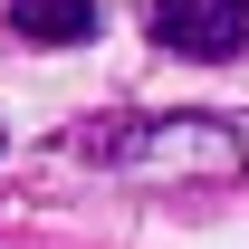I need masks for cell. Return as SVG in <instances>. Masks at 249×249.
I'll return each mask as SVG.
<instances>
[{"label": "cell", "mask_w": 249, "mask_h": 249, "mask_svg": "<svg viewBox=\"0 0 249 249\" xmlns=\"http://www.w3.org/2000/svg\"><path fill=\"white\" fill-rule=\"evenodd\" d=\"M87 163H115V173H201V182H240V124L220 115H106L67 134Z\"/></svg>", "instance_id": "1"}, {"label": "cell", "mask_w": 249, "mask_h": 249, "mask_svg": "<svg viewBox=\"0 0 249 249\" xmlns=\"http://www.w3.org/2000/svg\"><path fill=\"white\" fill-rule=\"evenodd\" d=\"M154 38L173 58H240L249 48V0H154Z\"/></svg>", "instance_id": "2"}, {"label": "cell", "mask_w": 249, "mask_h": 249, "mask_svg": "<svg viewBox=\"0 0 249 249\" xmlns=\"http://www.w3.org/2000/svg\"><path fill=\"white\" fill-rule=\"evenodd\" d=\"M10 29L38 48H87L96 38V0H10Z\"/></svg>", "instance_id": "3"}]
</instances>
